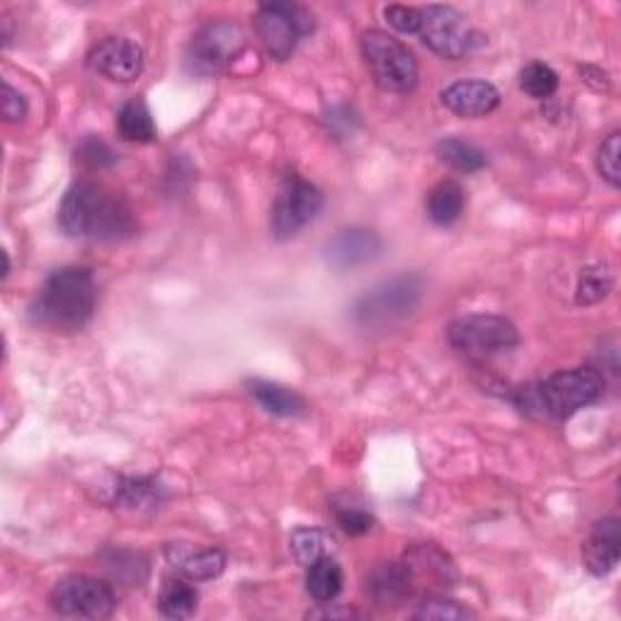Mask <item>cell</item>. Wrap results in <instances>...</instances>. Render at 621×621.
Segmentation results:
<instances>
[{
	"label": "cell",
	"mask_w": 621,
	"mask_h": 621,
	"mask_svg": "<svg viewBox=\"0 0 621 621\" xmlns=\"http://www.w3.org/2000/svg\"><path fill=\"white\" fill-rule=\"evenodd\" d=\"M116 132L124 141H132V144H151V141H155V124L146 102H126L120 110V116H116Z\"/></svg>",
	"instance_id": "22"
},
{
	"label": "cell",
	"mask_w": 621,
	"mask_h": 621,
	"mask_svg": "<svg viewBox=\"0 0 621 621\" xmlns=\"http://www.w3.org/2000/svg\"><path fill=\"white\" fill-rule=\"evenodd\" d=\"M320 210L323 194L318 192V187L299 175H292L284 180L275 204H272L269 228L275 233V238L287 241L314 222Z\"/></svg>",
	"instance_id": "10"
},
{
	"label": "cell",
	"mask_w": 621,
	"mask_h": 621,
	"mask_svg": "<svg viewBox=\"0 0 621 621\" xmlns=\"http://www.w3.org/2000/svg\"><path fill=\"white\" fill-rule=\"evenodd\" d=\"M251 394L257 400V406L272 413V416L296 418L306 410V400L287 386H279L272 381H253Z\"/></svg>",
	"instance_id": "19"
},
{
	"label": "cell",
	"mask_w": 621,
	"mask_h": 621,
	"mask_svg": "<svg viewBox=\"0 0 621 621\" xmlns=\"http://www.w3.org/2000/svg\"><path fill=\"white\" fill-rule=\"evenodd\" d=\"M338 525L349 537H362L374 527V517L359 508H343L338 510Z\"/></svg>",
	"instance_id": "32"
},
{
	"label": "cell",
	"mask_w": 621,
	"mask_h": 621,
	"mask_svg": "<svg viewBox=\"0 0 621 621\" xmlns=\"http://www.w3.org/2000/svg\"><path fill=\"white\" fill-rule=\"evenodd\" d=\"M343 582H345L343 568H340L338 561L333 559V556H326V559H320L314 566H308L306 590L318 604L333 602L335 598H338L340 590H343Z\"/></svg>",
	"instance_id": "20"
},
{
	"label": "cell",
	"mask_w": 621,
	"mask_h": 621,
	"mask_svg": "<svg viewBox=\"0 0 621 621\" xmlns=\"http://www.w3.org/2000/svg\"><path fill=\"white\" fill-rule=\"evenodd\" d=\"M95 279L85 267H63L54 272L32 306V318L51 330L75 333L95 314Z\"/></svg>",
	"instance_id": "2"
},
{
	"label": "cell",
	"mask_w": 621,
	"mask_h": 621,
	"mask_svg": "<svg viewBox=\"0 0 621 621\" xmlns=\"http://www.w3.org/2000/svg\"><path fill=\"white\" fill-rule=\"evenodd\" d=\"M200 594L194 590L192 580H165V586L159 594V610L165 619H187L197 612Z\"/></svg>",
	"instance_id": "21"
},
{
	"label": "cell",
	"mask_w": 621,
	"mask_h": 621,
	"mask_svg": "<svg viewBox=\"0 0 621 621\" xmlns=\"http://www.w3.org/2000/svg\"><path fill=\"white\" fill-rule=\"evenodd\" d=\"M520 88L529 98L547 100L556 93V90H559V75H556V71L551 67H547V63L532 61V63H527L520 73Z\"/></svg>",
	"instance_id": "26"
},
{
	"label": "cell",
	"mask_w": 621,
	"mask_h": 621,
	"mask_svg": "<svg viewBox=\"0 0 621 621\" xmlns=\"http://www.w3.org/2000/svg\"><path fill=\"white\" fill-rule=\"evenodd\" d=\"M427 216H430V222L437 226H451L457 224L461 214H464V206H466V194L464 187L455 180H442V183H437L430 192H427Z\"/></svg>",
	"instance_id": "18"
},
{
	"label": "cell",
	"mask_w": 621,
	"mask_h": 621,
	"mask_svg": "<svg viewBox=\"0 0 621 621\" xmlns=\"http://www.w3.org/2000/svg\"><path fill=\"white\" fill-rule=\"evenodd\" d=\"M3 116L8 124H20L28 116V102L10 83H3Z\"/></svg>",
	"instance_id": "33"
},
{
	"label": "cell",
	"mask_w": 621,
	"mask_h": 621,
	"mask_svg": "<svg viewBox=\"0 0 621 621\" xmlns=\"http://www.w3.org/2000/svg\"><path fill=\"white\" fill-rule=\"evenodd\" d=\"M289 547H292L294 559L308 568L316 561L326 559V556L335 553V539L328 532H323V529L302 527L292 535Z\"/></svg>",
	"instance_id": "24"
},
{
	"label": "cell",
	"mask_w": 621,
	"mask_h": 621,
	"mask_svg": "<svg viewBox=\"0 0 621 621\" xmlns=\"http://www.w3.org/2000/svg\"><path fill=\"white\" fill-rule=\"evenodd\" d=\"M612 289V272L602 265H592L580 272L578 279V304L592 306L602 302Z\"/></svg>",
	"instance_id": "27"
},
{
	"label": "cell",
	"mask_w": 621,
	"mask_h": 621,
	"mask_svg": "<svg viewBox=\"0 0 621 621\" xmlns=\"http://www.w3.org/2000/svg\"><path fill=\"white\" fill-rule=\"evenodd\" d=\"M384 18L388 20V24L400 34H420V24H423V16L418 8H408V6H388L384 10Z\"/></svg>",
	"instance_id": "30"
},
{
	"label": "cell",
	"mask_w": 621,
	"mask_h": 621,
	"mask_svg": "<svg viewBox=\"0 0 621 621\" xmlns=\"http://www.w3.org/2000/svg\"><path fill=\"white\" fill-rule=\"evenodd\" d=\"M51 610L69 619H108L116 598L105 580L90 576H69L59 580L49 594Z\"/></svg>",
	"instance_id": "9"
},
{
	"label": "cell",
	"mask_w": 621,
	"mask_h": 621,
	"mask_svg": "<svg viewBox=\"0 0 621 621\" xmlns=\"http://www.w3.org/2000/svg\"><path fill=\"white\" fill-rule=\"evenodd\" d=\"M413 592V578L408 573L406 563H379L367 576V594L374 604L384 607V610H394V607L404 604L408 594Z\"/></svg>",
	"instance_id": "16"
},
{
	"label": "cell",
	"mask_w": 621,
	"mask_h": 621,
	"mask_svg": "<svg viewBox=\"0 0 621 621\" xmlns=\"http://www.w3.org/2000/svg\"><path fill=\"white\" fill-rule=\"evenodd\" d=\"M78 161L88 167H105L116 161V155L102 139H85L83 146L78 149Z\"/></svg>",
	"instance_id": "31"
},
{
	"label": "cell",
	"mask_w": 621,
	"mask_h": 621,
	"mask_svg": "<svg viewBox=\"0 0 621 621\" xmlns=\"http://www.w3.org/2000/svg\"><path fill=\"white\" fill-rule=\"evenodd\" d=\"M245 51V34L233 22H210L194 34L187 49V67L197 75L224 73Z\"/></svg>",
	"instance_id": "8"
},
{
	"label": "cell",
	"mask_w": 621,
	"mask_h": 621,
	"mask_svg": "<svg viewBox=\"0 0 621 621\" xmlns=\"http://www.w3.org/2000/svg\"><path fill=\"white\" fill-rule=\"evenodd\" d=\"M310 30L314 22L308 12L292 3H267L255 16V32L267 54L277 61H287Z\"/></svg>",
	"instance_id": "7"
},
{
	"label": "cell",
	"mask_w": 621,
	"mask_h": 621,
	"mask_svg": "<svg viewBox=\"0 0 621 621\" xmlns=\"http://www.w3.org/2000/svg\"><path fill=\"white\" fill-rule=\"evenodd\" d=\"M90 67L116 83H132L144 71V49L126 37H108L90 51Z\"/></svg>",
	"instance_id": "12"
},
{
	"label": "cell",
	"mask_w": 621,
	"mask_h": 621,
	"mask_svg": "<svg viewBox=\"0 0 621 621\" xmlns=\"http://www.w3.org/2000/svg\"><path fill=\"white\" fill-rule=\"evenodd\" d=\"M384 243L377 233L369 228H345L328 241L326 263L335 269H355L377 261L381 255Z\"/></svg>",
	"instance_id": "13"
},
{
	"label": "cell",
	"mask_w": 621,
	"mask_h": 621,
	"mask_svg": "<svg viewBox=\"0 0 621 621\" xmlns=\"http://www.w3.org/2000/svg\"><path fill=\"white\" fill-rule=\"evenodd\" d=\"M447 340L459 355L483 359L510 353L520 343V335H517V328L508 318L493 314H471L451 323L447 328Z\"/></svg>",
	"instance_id": "6"
},
{
	"label": "cell",
	"mask_w": 621,
	"mask_h": 621,
	"mask_svg": "<svg viewBox=\"0 0 621 621\" xmlns=\"http://www.w3.org/2000/svg\"><path fill=\"white\" fill-rule=\"evenodd\" d=\"M413 617L425 619V621H457V619H471L474 612L466 610V607H461L455 600L427 598L425 602H420L418 612L413 614Z\"/></svg>",
	"instance_id": "28"
},
{
	"label": "cell",
	"mask_w": 621,
	"mask_h": 621,
	"mask_svg": "<svg viewBox=\"0 0 621 621\" xmlns=\"http://www.w3.org/2000/svg\"><path fill=\"white\" fill-rule=\"evenodd\" d=\"M619 151H621L619 132H614L602 141L598 153V171L612 187H619Z\"/></svg>",
	"instance_id": "29"
},
{
	"label": "cell",
	"mask_w": 621,
	"mask_h": 621,
	"mask_svg": "<svg viewBox=\"0 0 621 621\" xmlns=\"http://www.w3.org/2000/svg\"><path fill=\"white\" fill-rule=\"evenodd\" d=\"M604 391V379L598 369L576 367L556 371L547 381L529 384L517 391L515 404L527 416L566 420L578 410L592 406Z\"/></svg>",
	"instance_id": "3"
},
{
	"label": "cell",
	"mask_w": 621,
	"mask_h": 621,
	"mask_svg": "<svg viewBox=\"0 0 621 621\" xmlns=\"http://www.w3.org/2000/svg\"><path fill=\"white\" fill-rule=\"evenodd\" d=\"M59 226L69 238L114 243L136 231L132 206L120 194L95 183H75L63 194Z\"/></svg>",
	"instance_id": "1"
},
{
	"label": "cell",
	"mask_w": 621,
	"mask_h": 621,
	"mask_svg": "<svg viewBox=\"0 0 621 621\" xmlns=\"http://www.w3.org/2000/svg\"><path fill=\"white\" fill-rule=\"evenodd\" d=\"M437 155H439V161L447 163L449 167H455V171H459V173H478V171H483L488 163L486 153L481 149L471 144V141L459 139V136H449V139L439 141Z\"/></svg>",
	"instance_id": "23"
},
{
	"label": "cell",
	"mask_w": 621,
	"mask_h": 621,
	"mask_svg": "<svg viewBox=\"0 0 621 621\" xmlns=\"http://www.w3.org/2000/svg\"><path fill=\"white\" fill-rule=\"evenodd\" d=\"M406 568L413 578V586L416 582L430 580L435 586H455L457 580V568L449 561V556L432 547V543H418L406 553Z\"/></svg>",
	"instance_id": "17"
},
{
	"label": "cell",
	"mask_w": 621,
	"mask_h": 621,
	"mask_svg": "<svg viewBox=\"0 0 621 621\" xmlns=\"http://www.w3.org/2000/svg\"><path fill=\"white\" fill-rule=\"evenodd\" d=\"M420 37L425 47L445 59H464L478 44V37L457 8L427 6L420 10Z\"/></svg>",
	"instance_id": "11"
},
{
	"label": "cell",
	"mask_w": 621,
	"mask_h": 621,
	"mask_svg": "<svg viewBox=\"0 0 621 621\" xmlns=\"http://www.w3.org/2000/svg\"><path fill=\"white\" fill-rule=\"evenodd\" d=\"M349 617H359L355 610H335V607H328V602H323L320 610L308 612V619H349Z\"/></svg>",
	"instance_id": "34"
},
{
	"label": "cell",
	"mask_w": 621,
	"mask_h": 621,
	"mask_svg": "<svg viewBox=\"0 0 621 621\" xmlns=\"http://www.w3.org/2000/svg\"><path fill=\"white\" fill-rule=\"evenodd\" d=\"M621 556V529L619 520L607 517L592 529L590 539L582 543V561L592 576H610Z\"/></svg>",
	"instance_id": "15"
},
{
	"label": "cell",
	"mask_w": 621,
	"mask_h": 621,
	"mask_svg": "<svg viewBox=\"0 0 621 621\" xmlns=\"http://www.w3.org/2000/svg\"><path fill=\"white\" fill-rule=\"evenodd\" d=\"M171 561H173V566L180 568V573H183L187 580L204 582V580H214L224 573L226 553L218 549H204V551L185 553V556L175 553V559H171Z\"/></svg>",
	"instance_id": "25"
},
{
	"label": "cell",
	"mask_w": 621,
	"mask_h": 621,
	"mask_svg": "<svg viewBox=\"0 0 621 621\" xmlns=\"http://www.w3.org/2000/svg\"><path fill=\"white\" fill-rule=\"evenodd\" d=\"M362 57L374 81L388 93H410L418 85V61L413 51L396 37L369 30L362 34Z\"/></svg>",
	"instance_id": "5"
},
{
	"label": "cell",
	"mask_w": 621,
	"mask_h": 621,
	"mask_svg": "<svg viewBox=\"0 0 621 621\" xmlns=\"http://www.w3.org/2000/svg\"><path fill=\"white\" fill-rule=\"evenodd\" d=\"M442 105L464 120H478L498 110L500 93L488 81H459L442 90Z\"/></svg>",
	"instance_id": "14"
},
{
	"label": "cell",
	"mask_w": 621,
	"mask_h": 621,
	"mask_svg": "<svg viewBox=\"0 0 621 621\" xmlns=\"http://www.w3.org/2000/svg\"><path fill=\"white\" fill-rule=\"evenodd\" d=\"M423 279L418 275H396L367 289L353 304V320L365 330H388L408 320L423 302Z\"/></svg>",
	"instance_id": "4"
}]
</instances>
